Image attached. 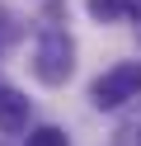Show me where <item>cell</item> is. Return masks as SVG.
Listing matches in <instances>:
<instances>
[{"instance_id": "6da1fadb", "label": "cell", "mask_w": 141, "mask_h": 146, "mask_svg": "<svg viewBox=\"0 0 141 146\" xmlns=\"http://www.w3.org/2000/svg\"><path fill=\"white\" fill-rule=\"evenodd\" d=\"M136 94H141V61H122L108 76L94 80V104L99 108H118L127 99H136Z\"/></svg>"}, {"instance_id": "7a4b0ae2", "label": "cell", "mask_w": 141, "mask_h": 146, "mask_svg": "<svg viewBox=\"0 0 141 146\" xmlns=\"http://www.w3.org/2000/svg\"><path fill=\"white\" fill-rule=\"evenodd\" d=\"M38 80L42 85H61L66 76H71V38L56 29H47L42 38H38V61H33Z\"/></svg>"}, {"instance_id": "3957f363", "label": "cell", "mask_w": 141, "mask_h": 146, "mask_svg": "<svg viewBox=\"0 0 141 146\" xmlns=\"http://www.w3.org/2000/svg\"><path fill=\"white\" fill-rule=\"evenodd\" d=\"M24 123H28V99H19V94H0V132H24Z\"/></svg>"}, {"instance_id": "277c9868", "label": "cell", "mask_w": 141, "mask_h": 146, "mask_svg": "<svg viewBox=\"0 0 141 146\" xmlns=\"http://www.w3.org/2000/svg\"><path fill=\"white\" fill-rule=\"evenodd\" d=\"M28 146H66V132L61 127H38V132H28Z\"/></svg>"}, {"instance_id": "5b68a950", "label": "cell", "mask_w": 141, "mask_h": 146, "mask_svg": "<svg viewBox=\"0 0 141 146\" xmlns=\"http://www.w3.org/2000/svg\"><path fill=\"white\" fill-rule=\"evenodd\" d=\"M132 0H89V14H99V19H113V14H122Z\"/></svg>"}]
</instances>
